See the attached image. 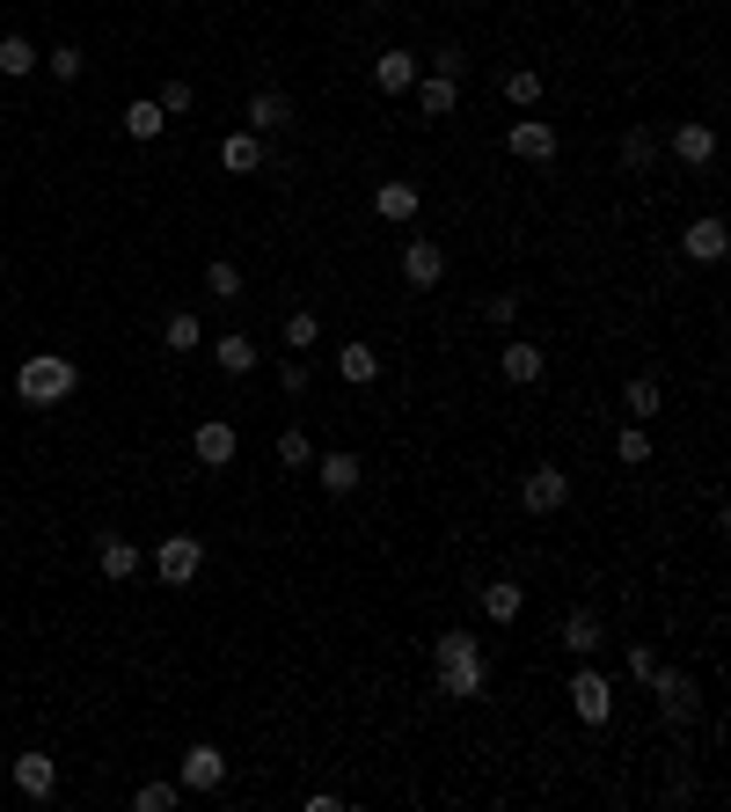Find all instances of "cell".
Instances as JSON below:
<instances>
[{
    "mask_svg": "<svg viewBox=\"0 0 731 812\" xmlns=\"http://www.w3.org/2000/svg\"><path fill=\"white\" fill-rule=\"evenodd\" d=\"M432 673H439V695H453V703H475V695H483V681H490L483 644H475L469 630H447V636L432 644Z\"/></svg>",
    "mask_w": 731,
    "mask_h": 812,
    "instance_id": "1",
    "label": "cell"
},
{
    "mask_svg": "<svg viewBox=\"0 0 731 812\" xmlns=\"http://www.w3.org/2000/svg\"><path fill=\"white\" fill-rule=\"evenodd\" d=\"M73 381H81V367H73L67 352H30V359L16 367V395H22L30 410H52V403H67V395H73Z\"/></svg>",
    "mask_w": 731,
    "mask_h": 812,
    "instance_id": "2",
    "label": "cell"
},
{
    "mask_svg": "<svg viewBox=\"0 0 731 812\" xmlns=\"http://www.w3.org/2000/svg\"><path fill=\"white\" fill-rule=\"evenodd\" d=\"M154 571H161V585H191L198 571H206V542H198V534H161Z\"/></svg>",
    "mask_w": 731,
    "mask_h": 812,
    "instance_id": "3",
    "label": "cell"
},
{
    "mask_svg": "<svg viewBox=\"0 0 731 812\" xmlns=\"http://www.w3.org/2000/svg\"><path fill=\"white\" fill-rule=\"evenodd\" d=\"M563 498H571V469H557V461H541V469H527V483H520V505L534 512V520L563 512Z\"/></svg>",
    "mask_w": 731,
    "mask_h": 812,
    "instance_id": "4",
    "label": "cell"
},
{
    "mask_svg": "<svg viewBox=\"0 0 731 812\" xmlns=\"http://www.w3.org/2000/svg\"><path fill=\"white\" fill-rule=\"evenodd\" d=\"M571 718L578 724H608L614 718V681L608 673H592V666L571 673Z\"/></svg>",
    "mask_w": 731,
    "mask_h": 812,
    "instance_id": "5",
    "label": "cell"
},
{
    "mask_svg": "<svg viewBox=\"0 0 731 812\" xmlns=\"http://www.w3.org/2000/svg\"><path fill=\"white\" fill-rule=\"evenodd\" d=\"M557 124H549V118H512L505 124V154L512 161H557Z\"/></svg>",
    "mask_w": 731,
    "mask_h": 812,
    "instance_id": "6",
    "label": "cell"
},
{
    "mask_svg": "<svg viewBox=\"0 0 731 812\" xmlns=\"http://www.w3.org/2000/svg\"><path fill=\"white\" fill-rule=\"evenodd\" d=\"M724 249H731V228L717 220V212H695V220L680 228V257H688V264H717Z\"/></svg>",
    "mask_w": 731,
    "mask_h": 812,
    "instance_id": "7",
    "label": "cell"
},
{
    "mask_svg": "<svg viewBox=\"0 0 731 812\" xmlns=\"http://www.w3.org/2000/svg\"><path fill=\"white\" fill-rule=\"evenodd\" d=\"M176 783H183V791H220V783H227V754L212 740H198L191 754L176 761Z\"/></svg>",
    "mask_w": 731,
    "mask_h": 812,
    "instance_id": "8",
    "label": "cell"
},
{
    "mask_svg": "<svg viewBox=\"0 0 731 812\" xmlns=\"http://www.w3.org/2000/svg\"><path fill=\"white\" fill-rule=\"evenodd\" d=\"M402 279L418 285V293H432V285H439V279H447V249H439V242H432V234H418V242L402 249Z\"/></svg>",
    "mask_w": 731,
    "mask_h": 812,
    "instance_id": "9",
    "label": "cell"
},
{
    "mask_svg": "<svg viewBox=\"0 0 731 812\" xmlns=\"http://www.w3.org/2000/svg\"><path fill=\"white\" fill-rule=\"evenodd\" d=\"M418 205H424V191L410 177H388L381 191H373V212H381L388 228H410V220H418Z\"/></svg>",
    "mask_w": 731,
    "mask_h": 812,
    "instance_id": "10",
    "label": "cell"
},
{
    "mask_svg": "<svg viewBox=\"0 0 731 812\" xmlns=\"http://www.w3.org/2000/svg\"><path fill=\"white\" fill-rule=\"evenodd\" d=\"M191 454L206 461V469H227V461L242 454V440H234V424H227V418H206V424L191 432Z\"/></svg>",
    "mask_w": 731,
    "mask_h": 812,
    "instance_id": "11",
    "label": "cell"
},
{
    "mask_svg": "<svg viewBox=\"0 0 731 812\" xmlns=\"http://www.w3.org/2000/svg\"><path fill=\"white\" fill-rule=\"evenodd\" d=\"M651 689H659V710H665V724H688V718H695V681H688V673L659 666V673H651Z\"/></svg>",
    "mask_w": 731,
    "mask_h": 812,
    "instance_id": "12",
    "label": "cell"
},
{
    "mask_svg": "<svg viewBox=\"0 0 731 812\" xmlns=\"http://www.w3.org/2000/svg\"><path fill=\"white\" fill-rule=\"evenodd\" d=\"M498 373H505L512 389H534L541 373H549V352H541V344H520V337H512L505 352H498Z\"/></svg>",
    "mask_w": 731,
    "mask_h": 812,
    "instance_id": "13",
    "label": "cell"
},
{
    "mask_svg": "<svg viewBox=\"0 0 731 812\" xmlns=\"http://www.w3.org/2000/svg\"><path fill=\"white\" fill-rule=\"evenodd\" d=\"M16 791H22V798H52V791H59V761L44 754V746L16 754Z\"/></svg>",
    "mask_w": 731,
    "mask_h": 812,
    "instance_id": "14",
    "label": "cell"
},
{
    "mask_svg": "<svg viewBox=\"0 0 731 812\" xmlns=\"http://www.w3.org/2000/svg\"><path fill=\"white\" fill-rule=\"evenodd\" d=\"M373 89H381V96H410V89H418V52H402V44H395V52H381V59H373Z\"/></svg>",
    "mask_w": 731,
    "mask_h": 812,
    "instance_id": "15",
    "label": "cell"
},
{
    "mask_svg": "<svg viewBox=\"0 0 731 812\" xmlns=\"http://www.w3.org/2000/svg\"><path fill=\"white\" fill-rule=\"evenodd\" d=\"M359 477H366V461H359V454H344V447L314 461V483H322L330 498H351V491H359Z\"/></svg>",
    "mask_w": 731,
    "mask_h": 812,
    "instance_id": "16",
    "label": "cell"
},
{
    "mask_svg": "<svg viewBox=\"0 0 731 812\" xmlns=\"http://www.w3.org/2000/svg\"><path fill=\"white\" fill-rule=\"evenodd\" d=\"M96 564H103L110 585H124L140 571V542H132V534H103V542H96Z\"/></svg>",
    "mask_w": 731,
    "mask_h": 812,
    "instance_id": "17",
    "label": "cell"
},
{
    "mask_svg": "<svg viewBox=\"0 0 731 812\" xmlns=\"http://www.w3.org/2000/svg\"><path fill=\"white\" fill-rule=\"evenodd\" d=\"M673 154L688 161V169H710L717 161V132L702 118H688V124H673Z\"/></svg>",
    "mask_w": 731,
    "mask_h": 812,
    "instance_id": "18",
    "label": "cell"
},
{
    "mask_svg": "<svg viewBox=\"0 0 731 812\" xmlns=\"http://www.w3.org/2000/svg\"><path fill=\"white\" fill-rule=\"evenodd\" d=\"M337 381H344V389H373V381H381V352H373V344H344V352H337Z\"/></svg>",
    "mask_w": 731,
    "mask_h": 812,
    "instance_id": "19",
    "label": "cell"
},
{
    "mask_svg": "<svg viewBox=\"0 0 731 812\" xmlns=\"http://www.w3.org/2000/svg\"><path fill=\"white\" fill-rule=\"evenodd\" d=\"M220 169H227V177H257V169H263V140H257V132H227V140H220Z\"/></svg>",
    "mask_w": 731,
    "mask_h": 812,
    "instance_id": "20",
    "label": "cell"
},
{
    "mask_svg": "<svg viewBox=\"0 0 731 812\" xmlns=\"http://www.w3.org/2000/svg\"><path fill=\"white\" fill-rule=\"evenodd\" d=\"M286 124H293V103H286V96H271V89L249 96V132H257V140L263 132H286Z\"/></svg>",
    "mask_w": 731,
    "mask_h": 812,
    "instance_id": "21",
    "label": "cell"
},
{
    "mask_svg": "<svg viewBox=\"0 0 731 812\" xmlns=\"http://www.w3.org/2000/svg\"><path fill=\"white\" fill-rule=\"evenodd\" d=\"M212 359H220V373H257V337H242V330H227L220 344H212Z\"/></svg>",
    "mask_w": 731,
    "mask_h": 812,
    "instance_id": "22",
    "label": "cell"
},
{
    "mask_svg": "<svg viewBox=\"0 0 731 812\" xmlns=\"http://www.w3.org/2000/svg\"><path fill=\"white\" fill-rule=\"evenodd\" d=\"M563 644H571V659H592L600 652V615H592V608H571V615H563Z\"/></svg>",
    "mask_w": 731,
    "mask_h": 812,
    "instance_id": "23",
    "label": "cell"
},
{
    "mask_svg": "<svg viewBox=\"0 0 731 812\" xmlns=\"http://www.w3.org/2000/svg\"><path fill=\"white\" fill-rule=\"evenodd\" d=\"M37 59H44V52H37V44H30V37H22V30H8V37H0V73H8V81H22V73H37Z\"/></svg>",
    "mask_w": 731,
    "mask_h": 812,
    "instance_id": "24",
    "label": "cell"
},
{
    "mask_svg": "<svg viewBox=\"0 0 731 812\" xmlns=\"http://www.w3.org/2000/svg\"><path fill=\"white\" fill-rule=\"evenodd\" d=\"M520 608H527V585H512V579L483 585V615L490 622H520Z\"/></svg>",
    "mask_w": 731,
    "mask_h": 812,
    "instance_id": "25",
    "label": "cell"
},
{
    "mask_svg": "<svg viewBox=\"0 0 731 812\" xmlns=\"http://www.w3.org/2000/svg\"><path fill=\"white\" fill-rule=\"evenodd\" d=\"M453 96H461V81H447V73H424V81H418V110H424V118H447Z\"/></svg>",
    "mask_w": 731,
    "mask_h": 812,
    "instance_id": "26",
    "label": "cell"
},
{
    "mask_svg": "<svg viewBox=\"0 0 731 812\" xmlns=\"http://www.w3.org/2000/svg\"><path fill=\"white\" fill-rule=\"evenodd\" d=\"M498 89H505L512 110H534L541 103V73L534 67H505V81H498Z\"/></svg>",
    "mask_w": 731,
    "mask_h": 812,
    "instance_id": "27",
    "label": "cell"
},
{
    "mask_svg": "<svg viewBox=\"0 0 731 812\" xmlns=\"http://www.w3.org/2000/svg\"><path fill=\"white\" fill-rule=\"evenodd\" d=\"M622 410H629V418H637V424H644V418H659V381H651V373H637V381H622Z\"/></svg>",
    "mask_w": 731,
    "mask_h": 812,
    "instance_id": "28",
    "label": "cell"
},
{
    "mask_svg": "<svg viewBox=\"0 0 731 812\" xmlns=\"http://www.w3.org/2000/svg\"><path fill=\"white\" fill-rule=\"evenodd\" d=\"M161 124H169V118H161V103H154V96L124 103V132H132V140H161Z\"/></svg>",
    "mask_w": 731,
    "mask_h": 812,
    "instance_id": "29",
    "label": "cell"
},
{
    "mask_svg": "<svg viewBox=\"0 0 731 812\" xmlns=\"http://www.w3.org/2000/svg\"><path fill=\"white\" fill-rule=\"evenodd\" d=\"M161 344H169V352H198V344H206V322L198 315H169L161 322Z\"/></svg>",
    "mask_w": 731,
    "mask_h": 812,
    "instance_id": "30",
    "label": "cell"
},
{
    "mask_svg": "<svg viewBox=\"0 0 731 812\" xmlns=\"http://www.w3.org/2000/svg\"><path fill=\"white\" fill-rule=\"evenodd\" d=\"M614 454H622V469H644V461H651V432L629 418L622 432H614Z\"/></svg>",
    "mask_w": 731,
    "mask_h": 812,
    "instance_id": "31",
    "label": "cell"
},
{
    "mask_svg": "<svg viewBox=\"0 0 731 812\" xmlns=\"http://www.w3.org/2000/svg\"><path fill=\"white\" fill-rule=\"evenodd\" d=\"M206 293H220V301H242V264L212 257V264H206Z\"/></svg>",
    "mask_w": 731,
    "mask_h": 812,
    "instance_id": "32",
    "label": "cell"
},
{
    "mask_svg": "<svg viewBox=\"0 0 731 812\" xmlns=\"http://www.w3.org/2000/svg\"><path fill=\"white\" fill-rule=\"evenodd\" d=\"M314 344H322V322H314V308L286 315V352H314Z\"/></svg>",
    "mask_w": 731,
    "mask_h": 812,
    "instance_id": "33",
    "label": "cell"
},
{
    "mask_svg": "<svg viewBox=\"0 0 731 812\" xmlns=\"http://www.w3.org/2000/svg\"><path fill=\"white\" fill-rule=\"evenodd\" d=\"M176 798H183V783H169V776H154V783H140V791H132V805L140 812H169Z\"/></svg>",
    "mask_w": 731,
    "mask_h": 812,
    "instance_id": "34",
    "label": "cell"
},
{
    "mask_svg": "<svg viewBox=\"0 0 731 812\" xmlns=\"http://www.w3.org/2000/svg\"><path fill=\"white\" fill-rule=\"evenodd\" d=\"M622 161H629V169H651V161H659V140H651L644 124H629V132H622Z\"/></svg>",
    "mask_w": 731,
    "mask_h": 812,
    "instance_id": "35",
    "label": "cell"
},
{
    "mask_svg": "<svg viewBox=\"0 0 731 812\" xmlns=\"http://www.w3.org/2000/svg\"><path fill=\"white\" fill-rule=\"evenodd\" d=\"M44 73H52V81H81V73H88V52H81V44H59V52L44 59Z\"/></svg>",
    "mask_w": 731,
    "mask_h": 812,
    "instance_id": "36",
    "label": "cell"
},
{
    "mask_svg": "<svg viewBox=\"0 0 731 812\" xmlns=\"http://www.w3.org/2000/svg\"><path fill=\"white\" fill-rule=\"evenodd\" d=\"M308 461H314L308 432H279V469H308Z\"/></svg>",
    "mask_w": 731,
    "mask_h": 812,
    "instance_id": "37",
    "label": "cell"
},
{
    "mask_svg": "<svg viewBox=\"0 0 731 812\" xmlns=\"http://www.w3.org/2000/svg\"><path fill=\"white\" fill-rule=\"evenodd\" d=\"M161 118H183V110H191V81H161Z\"/></svg>",
    "mask_w": 731,
    "mask_h": 812,
    "instance_id": "38",
    "label": "cell"
},
{
    "mask_svg": "<svg viewBox=\"0 0 731 812\" xmlns=\"http://www.w3.org/2000/svg\"><path fill=\"white\" fill-rule=\"evenodd\" d=\"M490 322H498V330H512V322H520V293H490V308H483Z\"/></svg>",
    "mask_w": 731,
    "mask_h": 812,
    "instance_id": "39",
    "label": "cell"
},
{
    "mask_svg": "<svg viewBox=\"0 0 731 812\" xmlns=\"http://www.w3.org/2000/svg\"><path fill=\"white\" fill-rule=\"evenodd\" d=\"M651 673H659V652H651V644H629V681L651 689Z\"/></svg>",
    "mask_w": 731,
    "mask_h": 812,
    "instance_id": "40",
    "label": "cell"
},
{
    "mask_svg": "<svg viewBox=\"0 0 731 812\" xmlns=\"http://www.w3.org/2000/svg\"><path fill=\"white\" fill-rule=\"evenodd\" d=\"M279 389H286V395H300V389H308V359H300V352L279 367Z\"/></svg>",
    "mask_w": 731,
    "mask_h": 812,
    "instance_id": "41",
    "label": "cell"
},
{
    "mask_svg": "<svg viewBox=\"0 0 731 812\" xmlns=\"http://www.w3.org/2000/svg\"><path fill=\"white\" fill-rule=\"evenodd\" d=\"M432 73H447V81H461V73H469V59L453 52V44H439V52H432Z\"/></svg>",
    "mask_w": 731,
    "mask_h": 812,
    "instance_id": "42",
    "label": "cell"
}]
</instances>
